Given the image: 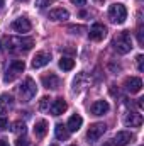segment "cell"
Masks as SVG:
<instances>
[{"instance_id": "1", "label": "cell", "mask_w": 144, "mask_h": 146, "mask_svg": "<svg viewBox=\"0 0 144 146\" xmlns=\"http://www.w3.org/2000/svg\"><path fill=\"white\" fill-rule=\"evenodd\" d=\"M34 46V39L32 37H9L7 39V49L12 53H26L31 51Z\"/></svg>"}, {"instance_id": "2", "label": "cell", "mask_w": 144, "mask_h": 146, "mask_svg": "<svg viewBox=\"0 0 144 146\" xmlns=\"http://www.w3.org/2000/svg\"><path fill=\"white\" fill-rule=\"evenodd\" d=\"M112 46L119 54H127L132 49V39H131L129 31H122L120 34H117L115 39L112 41Z\"/></svg>"}, {"instance_id": "3", "label": "cell", "mask_w": 144, "mask_h": 146, "mask_svg": "<svg viewBox=\"0 0 144 146\" xmlns=\"http://www.w3.org/2000/svg\"><path fill=\"white\" fill-rule=\"evenodd\" d=\"M36 94H37L36 82H34L31 76H27V78L22 82V85L19 87V97H20L22 102H31V100L36 97Z\"/></svg>"}, {"instance_id": "4", "label": "cell", "mask_w": 144, "mask_h": 146, "mask_svg": "<svg viewBox=\"0 0 144 146\" xmlns=\"http://www.w3.org/2000/svg\"><path fill=\"white\" fill-rule=\"evenodd\" d=\"M108 19L114 24H124L127 19V9L124 3H112L108 7Z\"/></svg>"}, {"instance_id": "5", "label": "cell", "mask_w": 144, "mask_h": 146, "mask_svg": "<svg viewBox=\"0 0 144 146\" xmlns=\"http://www.w3.org/2000/svg\"><path fill=\"white\" fill-rule=\"evenodd\" d=\"M24 68H26V65H24V61H22V60H14V61L9 65V68H7L5 75H3V82H5V83L14 82L20 73L24 72Z\"/></svg>"}, {"instance_id": "6", "label": "cell", "mask_w": 144, "mask_h": 146, "mask_svg": "<svg viewBox=\"0 0 144 146\" xmlns=\"http://www.w3.org/2000/svg\"><path fill=\"white\" fill-rule=\"evenodd\" d=\"M105 131H107V126H105L104 122H95V124H92V126L88 127V131H87V139H88L90 143H97V141L104 136Z\"/></svg>"}, {"instance_id": "7", "label": "cell", "mask_w": 144, "mask_h": 146, "mask_svg": "<svg viewBox=\"0 0 144 146\" xmlns=\"http://www.w3.org/2000/svg\"><path fill=\"white\" fill-rule=\"evenodd\" d=\"M12 31L14 33H19V34H26V33H29L31 29H32V24H31V21L27 19V17H17L14 22H12Z\"/></svg>"}, {"instance_id": "8", "label": "cell", "mask_w": 144, "mask_h": 146, "mask_svg": "<svg viewBox=\"0 0 144 146\" xmlns=\"http://www.w3.org/2000/svg\"><path fill=\"white\" fill-rule=\"evenodd\" d=\"M124 88H126L129 94H139L141 88H143V80L137 78V76H129V78H126V82H124Z\"/></svg>"}, {"instance_id": "9", "label": "cell", "mask_w": 144, "mask_h": 146, "mask_svg": "<svg viewBox=\"0 0 144 146\" xmlns=\"http://www.w3.org/2000/svg\"><path fill=\"white\" fill-rule=\"evenodd\" d=\"M88 36H90L92 41H102L104 37L107 36V27H105L104 24H100V22H95V24L90 27Z\"/></svg>"}, {"instance_id": "10", "label": "cell", "mask_w": 144, "mask_h": 146, "mask_svg": "<svg viewBox=\"0 0 144 146\" xmlns=\"http://www.w3.org/2000/svg\"><path fill=\"white\" fill-rule=\"evenodd\" d=\"M42 85L48 88V90H58L59 87H61V80L58 78V75H54V73H49V75H46V76H42Z\"/></svg>"}, {"instance_id": "11", "label": "cell", "mask_w": 144, "mask_h": 146, "mask_svg": "<svg viewBox=\"0 0 144 146\" xmlns=\"http://www.w3.org/2000/svg\"><path fill=\"white\" fill-rule=\"evenodd\" d=\"M14 106V99L9 94H2L0 95V117H5V114H9V110Z\"/></svg>"}, {"instance_id": "12", "label": "cell", "mask_w": 144, "mask_h": 146, "mask_svg": "<svg viewBox=\"0 0 144 146\" xmlns=\"http://www.w3.org/2000/svg\"><path fill=\"white\" fill-rule=\"evenodd\" d=\"M51 114L53 115H61V114H65L66 112V109H68V104H66V100L65 99H56V100H53L51 102Z\"/></svg>"}, {"instance_id": "13", "label": "cell", "mask_w": 144, "mask_h": 146, "mask_svg": "<svg viewBox=\"0 0 144 146\" xmlns=\"http://www.w3.org/2000/svg\"><path fill=\"white\" fill-rule=\"evenodd\" d=\"M132 134L127 133V131H119L115 136H114V146H127L132 141Z\"/></svg>"}, {"instance_id": "14", "label": "cell", "mask_w": 144, "mask_h": 146, "mask_svg": "<svg viewBox=\"0 0 144 146\" xmlns=\"http://www.w3.org/2000/svg\"><path fill=\"white\" fill-rule=\"evenodd\" d=\"M124 124L127 127H139L143 124V115L137 114V112H129L124 119Z\"/></svg>"}, {"instance_id": "15", "label": "cell", "mask_w": 144, "mask_h": 146, "mask_svg": "<svg viewBox=\"0 0 144 146\" xmlns=\"http://www.w3.org/2000/svg\"><path fill=\"white\" fill-rule=\"evenodd\" d=\"M49 60H51V54L49 53H46V51L37 53L36 56L32 58V68H42V66H46L49 63Z\"/></svg>"}, {"instance_id": "16", "label": "cell", "mask_w": 144, "mask_h": 146, "mask_svg": "<svg viewBox=\"0 0 144 146\" xmlns=\"http://www.w3.org/2000/svg\"><path fill=\"white\" fill-rule=\"evenodd\" d=\"M108 109H110V106H108L107 100H97V102H93L92 107H90V110H92L93 115H104V114L108 112Z\"/></svg>"}, {"instance_id": "17", "label": "cell", "mask_w": 144, "mask_h": 146, "mask_svg": "<svg viewBox=\"0 0 144 146\" xmlns=\"http://www.w3.org/2000/svg\"><path fill=\"white\" fill-rule=\"evenodd\" d=\"M81 124H83V117L80 115V114H73L71 117L68 119V124H66V129L70 131V133H76L80 127H81Z\"/></svg>"}, {"instance_id": "18", "label": "cell", "mask_w": 144, "mask_h": 146, "mask_svg": "<svg viewBox=\"0 0 144 146\" xmlns=\"http://www.w3.org/2000/svg\"><path fill=\"white\" fill-rule=\"evenodd\" d=\"M70 17V12L63 7H58V9H53L49 12V19L51 21H66Z\"/></svg>"}, {"instance_id": "19", "label": "cell", "mask_w": 144, "mask_h": 146, "mask_svg": "<svg viewBox=\"0 0 144 146\" xmlns=\"http://www.w3.org/2000/svg\"><path fill=\"white\" fill-rule=\"evenodd\" d=\"M48 133V122L46 121H37L36 126H34V134L36 138H44Z\"/></svg>"}, {"instance_id": "20", "label": "cell", "mask_w": 144, "mask_h": 146, "mask_svg": "<svg viewBox=\"0 0 144 146\" xmlns=\"http://www.w3.org/2000/svg\"><path fill=\"white\" fill-rule=\"evenodd\" d=\"M54 134H56V138H58L59 141H65V139H68L70 131L66 129V126H63V124H56V127H54Z\"/></svg>"}, {"instance_id": "21", "label": "cell", "mask_w": 144, "mask_h": 146, "mask_svg": "<svg viewBox=\"0 0 144 146\" xmlns=\"http://www.w3.org/2000/svg\"><path fill=\"white\" fill-rule=\"evenodd\" d=\"M58 65H59V68H61L63 72H70V70L75 68V60H73V58H68V56H63Z\"/></svg>"}, {"instance_id": "22", "label": "cell", "mask_w": 144, "mask_h": 146, "mask_svg": "<svg viewBox=\"0 0 144 146\" xmlns=\"http://www.w3.org/2000/svg\"><path fill=\"white\" fill-rule=\"evenodd\" d=\"M12 131H14L15 134H26V124H24L22 121H15V122L12 124Z\"/></svg>"}, {"instance_id": "23", "label": "cell", "mask_w": 144, "mask_h": 146, "mask_svg": "<svg viewBox=\"0 0 144 146\" xmlns=\"http://www.w3.org/2000/svg\"><path fill=\"white\" fill-rule=\"evenodd\" d=\"M49 100H51L49 97H42L41 102H39V109L41 110H49V107H51V102H49Z\"/></svg>"}, {"instance_id": "24", "label": "cell", "mask_w": 144, "mask_h": 146, "mask_svg": "<svg viewBox=\"0 0 144 146\" xmlns=\"http://www.w3.org/2000/svg\"><path fill=\"white\" fill-rule=\"evenodd\" d=\"M136 61H137V70H139V72H143V70H144V56H143V54H137Z\"/></svg>"}, {"instance_id": "25", "label": "cell", "mask_w": 144, "mask_h": 146, "mask_svg": "<svg viewBox=\"0 0 144 146\" xmlns=\"http://www.w3.org/2000/svg\"><path fill=\"white\" fill-rule=\"evenodd\" d=\"M49 3H53V0H36V5L39 9H44V7H48Z\"/></svg>"}, {"instance_id": "26", "label": "cell", "mask_w": 144, "mask_h": 146, "mask_svg": "<svg viewBox=\"0 0 144 146\" xmlns=\"http://www.w3.org/2000/svg\"><path fill=\"white\" fill-rule=\"evenodd\" d=\"M137 42H139L141 46L144 44V39H143V27H141V26L137 27Z\"/></svg>"}, {"instance_id": "27", "label": "cell", "mask_w": 144, "mask_h": 146, "mask_svg": "<svg viewBox=\"0 0 144 146\" xmlns=\"http://www.w3.org/2000/svg\"><path fill=\"white\" fill-rule=\"evenodd\" d=\"M9 127V119L7 117H0V129H7Z\"/></svg>"}, {"instance_id": "28", "label": "cell", "mask_w": 144, "mask_h": 146, "mask_svg": "<svg viewBox=\"0 0 144 146\" xmlns=\"http://www.w3.org/2000/svg\"><path fill=\"white\" fill-rule=\"evenodd\" d=\"M15 145L17 146H29V141H27L26 138H19V139L15 141Z\"/></svg>"}, {"instance_id": "29", "label": "cell", "mask_w": 144, "mask_h": 146, "mask_svg": "<svg viewBox=\"0 0 144 146\" xmlns=\"http://www.w3.org/2000/svg\"><path fill=\"white\" fill-rule=\"evenodd\" d=\"M70 31H71L73 34H80V31H83V27H81V26H78V27H76V26H71Z\"/></svg>"}, {"instance_id": "30", "label": "cell", "mask_w": 144, "mask_h": 146, "mask_svg": "<svg viewBox=\"0 0 144 146\" xmlns=\"http://www.w3.org/2000/svg\"><path fill=\"white\" fill-rule=\"evenodd\" d=\"M71 3H75V5H80V7H81V5H85V3H87V0H71Z\"/></svg>"}, {"instance_id": "31", "label": "cell", "mask_w": 144, "mask_h": 146, "mask_svg": "<svg viewBox=\"0 0 144 146\" xmlns=\"http://www.w3.org/2000/svg\"><path fill=\"white\" fill-rule=\"evenodd\" d=\"M0 146H10V145H9V141H7L5 138H2V139H0Z\"/></svg>"}, {"instance_id": "32", "label": "cell", "mask_w": 144, "mask_h": 146, "mask_svg": "<svg viewBox=\"0 0 144 146\" xmlns=\"http://www.w3.org/2000/svg\"><path fill=\"white\" fill-rule=\"evenodd\" d=\"M104 146H114L112 143H104Z\"/></svg>"}, {"instance_id": "33", "label": "cell", "mask_w": 144, "mask_h": 146, "mask_svg": "<svg viewBox=\"0 0 144 146\" xmlns=\"http://www.w3.org/2000/svg\"><path fill=\"white\" fill-rule=\"evenodd\" d=\"M2 5H3V0H0V9H2Z\"/></svg>"}, {"instance_id": "34", "label": "cell", "mask_w": 144, "mask_h": 146, "mask_svg": "<svg viewBox=\"0 0 144 146\" xmlns=\"http://www.w3.org/2000/svg\"><path fill=\"white\" fill-rule=\"evenodd\" d=\"M49 146H58V145H56V143H53V145H49Z\"/></svg>"}, {"instance_id": "35", "label": "cell", "mask_w": 144, "mask_h": 146, "mask_svg": "<svg viewBox=\"0 0 144 146\" xmlns=\"http://www.w3.org/2000/svg\"><path fill=\"white\" fill-rule=\"evenodd\" d=\"M19 2H27V0H19Z\"/></svg>"}, {"instance_id": "36", "label": "cell", "mask_w": 144, "mask_h": 146, "mask_svg": "<svg viewBox=\"0 0 144 146\" xmlns=\"http://www.w3.org/2000/svg\"><path fill=\"white\" fill-rule=\"evenodd\" d=\"M70 146H76V145H70Z\"/></svg>"}]
</instances>
